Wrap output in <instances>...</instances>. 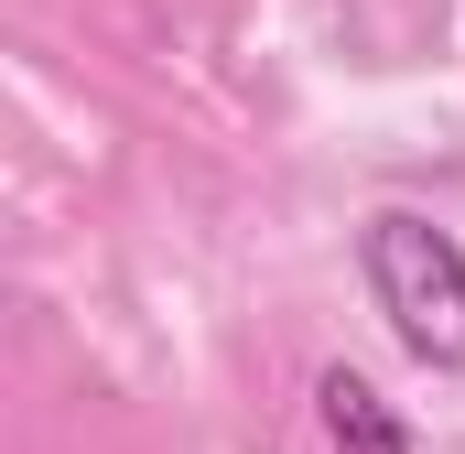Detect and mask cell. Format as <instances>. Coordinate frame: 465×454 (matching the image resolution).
Returning a JSON list of instances; mask_svg holds the SVG:
<instances>
[{
  "instance_id": "6da1fadb",
  "label": "cell",
  "mask_w": 465,
  "mask_h": 454,
  "mask_svg": "<svg viewBox=\"0 0 465 454\" xmlns=\"http://www.w3.org/2000/svg\"><path fill=\"white\" fill-rule=\"evenodd\" d=\"M357 271H368L390 336L411 346L422 368H465V249H455V227L390 206V217L357 227Z\"/></svg>"
},
{
  "instance_id": "7a4b0ae2",
  "label": "cell",
  "mask_w": 465,
  "mask_h": 454,
  "mask_svg": "<svg viewBox=\"0 0 465 454\" xmlns=\"http://www.w3.org/2000/svg\"><path fill=\"white\" fill-rule=\"evenodd\" d=\"M314 422H325V454H411L401 411H390L357 368H325V379H314Z\"/></svg>"
}]
</instances>
